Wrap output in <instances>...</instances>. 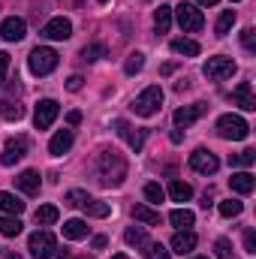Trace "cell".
I'll return each mask as SVG.
<instances>
[{"mask_svg":"<svg viewBox=\"0 0 256 259\" xmlns=\"http://www.w3.org/2000/svg\"><path fill=\"white\" fill-rule=\"evenodd\" d=\"M97 178L103 187H121L127 178V160L118 151H103L97 160Z\"/></svg>","mask_w":256,"mask_h":259,"instance_id":"6da1fadb","label":"cell"},{"mask_svg":"<svg viewBox=\"0 0 256 259\" xmlns=\"http://www.w3.org/2000/svg\"><path fill=\"white\" fill-rule=\"evenodd\" d=\"M130 109H133L139 118H154V115L163 109V88H160V84L145 88V91L130 103Z\"/></svg>","mask_w":256,"mask_h":259,"instance_id":"7a4b0ae2","label":"cell"},{"mask_svg":"<svg viewBox=\"0 0 256 259\" xmlns=\"http://www.w3.org/2000/svg\"><path fill=\"white\" fill-rule=\"evenodd\" d=\"M27 66H30L33 75H49V72H55V66H58V52L49 49V46H36V49L30 52V58H27Z\"/></svg>","mask_w":256,"mask_h":259,"instance_id":"3957f363","label":"cell"},{"mask_svg":"<svg viewBox=\"0 0 256 259\" xmlns=\"http://www.w3.org/2000/svg\"><path fill=\"white\" fill-rule=\"evenodd\" d=\"M217 133H220V139L241 142V139L250 136V127H247V121H244L241 115H223V118L217 121Z\"/></svg>","mask_w":256,"mask_h":259,"instance_id":"277c9868","label":"cell"},{"mask_svg":"<svg viewBox=\"0 0 256 259\" xmlns=\"http://www.w3.org/2000/svg\"><path fill=\"white\" fill-rule=\"evenodd\" d=\"M27 250H30V256H36V259H52L55 250H58V241H55L52 232L39 229V232H33V235L27 238Z\"/></svg>","mask_w":256,"mask_h":259,"instance_id":"5b68a950","label":"cell"},{"mask_svg":"<svg viewBox=\"0 0 256 259\" xmlns=\"http://www.w3.org/2000/svg\"><path fill=\"white\" fill-rule=\"evenodd\" d=\"M175 15H178V24H181L184 33H196V30H202V24H205L202 9L193 6V3H181V6H175Z\"/></svg>","mask_w":256,"mask_h":259,"instance_id":"8992f818","label":"cell"},{"mask_svg":"<svg viewBox=\"0 0 256 259\" xmlns=\"http://www.w3.org/2000/svg\"><path fill=\"white\" fill-rule=\"evenodd\" d=\"M235 61L232 58H208L205 66H202V72L211 78V81H223V78H232L235 75Z\"/></svg>","mask_w":256,"mask_h":259,"instance_id":"52a82bcc","label":"cell"},{"mask_svg":"<svg viewBox=\"0 0 256 259\" xmlns=\"http://www.w3.org/2000/svg\"><path fill=\"white\" fill-rule=\"evenodd\" d=\"M190 169L199 172V175H214V172L220 169V160H217L208 148H196L190 154Z\"/></svg>","mask_w":256,"mask_h":259,"instance_id":"ba28073f","label":"cell"},{"mask_svg":"<svg viewBox=\"0 0 256 259\" xmlns=\"http://www.w3.org/2000/svg\"><path fill=\"white\" fill-rule=\"evenodd\" d=\"M42 36H46V39H55V42L69 39V36H72V21L64 18V15L49 18V21H46V27H42Z\"/></svg>","mask_w":256,"mask_h":259,"instance_id":"9c48e42d","label":"cell"},{"mask_svg":"<svg viewBox=\"0 0 256 259\" xmlns=\"http://www.w3.org/2000/svg\"><path fill=\"white\" fill-rule=\"evenodd\" d=\"M58 112H61V106H58L55 100H39V103H36V112H33V124H36V130H49L52 124H55Z\"/></svg>","mask_w":256,"mask_h":259,"instance_id":"30bf717a","label":"cell"},{"mask_svg":"<svg viewBox=\"0 0 256 259\" xmlns=\"http://www.w3.org/2000/svg\"><path fill=\"white\" fill-rule=\"evenodd\" d=\"M208 112V106L205 103H193V106H181L175 115H172V121H175V127L178 130H187V127H193L202 115Z\"/></svg>","mask_w":256,"mask_h":259,"instance_id":"8fae6325","label":"cell"},{"mask_svg":"<svg viewBox=\"0 0 256 259\" xmlns=\"http://www.w3.org/2000/svg\"><path fill=\"white\" fill-rule=\"evenodd\" d=\"M0 36H3L6 42H21V39L27 36V24H24V18H18V15L3 18V24H0Z\"/></svg>","mask_w":256,"mask_h":259,"instance_id":"7c38bea8","label":"cell"},{"mask_svg":"<svg viewBox=\"0 0 256 259\" xmlns=\"http://www.w3.org/2000/svg\"><path fill=\"white\" fill-rule=\"evenodd\" d=\"M115 127H118V136H124V139H127V145L133 148V151H142V148H145L148 130H142V127H130V124H124V121H115Z\"/></svg>","mask_w":256,"mask_h":259,"instance_id":"4fadbf2b","label":"cell"},{"mask_svg":"<svg viewBox=\"0 0 256 259\" xmlns=\"http://www.w3.org/2000/svg\"><path fill=\"white\" fill-rule=\"evenodd\" d=\"M24 154H27V139H9L6 148H3V154H0V163L3 166H15Z\"/></svg>","mask_w":256,"mask_h":259,"instance_id":"5bb4252c","label":"cell"},{"mask_svg":"<svg viewBox=\"0 0 256 259\" xmlns=\"http://www.w3.org/2000/svg\"><path fill=\"white\" fill-rule=\"evenodd\" d=\"M232 103L238 106V109H244V112H253L256 109V100H253V84L250 81H241L235 91H232Z\"/></svg>","mask_w":256,"mask_h":259,"instance_id":"9a60e30c","label":"cell"},{"mask_svg":"<svg viewBox=\"0 0 256 259\" xmlns=\"http://www.w3.org/2000/svg\"><path fill=\"white\" fill-rule=\"evenodd\" d=\"M72 130H58L55 136H52V142H49V154H55V157H64L66 151L72 148Z\"/></svg>","mask_w":256,"mask_h":259,"instance_id":"2e32d148","label":"cell"},{"mask_svg":"<svg viewBox=\"0 0 256 259\" xmlns=\"http://www.w3.org/2000/svg\"><path fill=\"white\" fill-rule=\"evenodd\" d=\"M15 187H18L21 193H27V196H36V193H39V172L24 169V172L15 178Z\"/></svg>","mask_w":256,"mask_h":259,"instance_id":"e0dca14e","label":"cell"},{"mask_svg":"<svg viewBox=\"0 0 256 259\" xmlns=\"http://www.w3.org/2000/svg\"><path fill=\"white\" fill-rule=\"evenodd\" d=\"M88 223L81 220V217H72V220H66L64 223V238H69V241H81V238H88Z\"/></svg>","mask_w":256,"mask_h":259,"instance_id":"ac0fdd59","label":"cell"},{"mask_svg":"<svg viewBox=\"0 0 256 259\" xmlns=\"http://www.w3.org/2000/svg\"><path fill=\"white\" fill-rule=\"evenodd\" d=\"M193 247H196V235H193L190 229H178L175 238H172V250L184 256V253H190Z\"/></svg>","mask_w":256,"mask_h":259,"instance_id":"d6986e66","label":"cell"},{"mask_svg":"<svg viewBox=\"0 0 256 259\" xmlns=\"http://www.w3.org/2000/svg\"><path fill=\"white\" fill-rule=\"evenodd\" d=\"M229 187H232L235 193L247 196V193H253L256 181H253V175H250V172H235V175L229 178Z\"/></svg>","mask_w":256,"mask_h":259,"instance_id":"ffe728a7","label":"cell"},{"mask_svg":"<svg viewBox=\"0 0 256 259\" xmlns=\"http://www.w3.org/2000/svg\"><path fill=\"white\" fill-rule=\"evenodd\" d=\"M133 217L145 226H160V211H154L151 205H133Z\"/></svg>","mask_w":256,"mask_h":259,"instance_id":"44dd1931","label":"cell"},{"mask_svg":"<svg viewBox=\"0 0 256 259\" xmlns=\"http://www.w3.org/2000/svg\"><path fill=\"white\" fill-rule=\"evenodd\" d=\"M0 211H3V214L18 217V214L24 211V202H21L18 196H12V193H0Z\"/></svg>","mask_w":256,"mask_h":259,"instance_id":"7402d4cb","label":"cell"},{"mask_svg":"<svg viewBox=\"0 0 256 259\" xmlns=\"http://www.w3.org/2000/svg\"><path fill=\"white\" fill-rule=\"evenodd\" d=\"M154 27H157L160 33H166V30L172 27V6L160 3V9H154Z\"/></svg>","mask_w":256,"mask_h":259,"instance_id":"603a6c76","label":"cell"},{"mask_svg":"<svg viewBox=\"0 0 256 259\" xmlns=\"http://www.w3.org/2000/svg\"><path fill=\"white\" fill-rule=\"evenodd\" d=\"M169 220H172V226H178V229H190L193 220H196V214H193L190 208H175V211L169 214Z\"/></svg>","mask_w":256,"mask_h":259,"instance_id":"cb8c5ba5","label":"cell"},{"mask_svg":"<svg viewBox=\"0 0 256 259\" xmlns=\"http://www.w3.org/2000/svg\"><path fill=\"white\" fill-rule=\"evenodd\" d=\"M21 220L18 217H12V214H6V217H0V235H6V238H15L18 232H21Z\"/></svg>","mask_w":256,"mask_h":259,"instance_id":"d4e9b609","label":"cell"},{"mask_svg":"<svg viewBox=\"0 0 256 259\" xmlns=\"http://www.w3.org/2000/svg\"><path fill=\"white\" fill-rule=\"evenodd\" d=\"M169 196H172L175 202H190L193 199V187L190 184H184V181H172V184H169Z\"/></svg>","mask_w":256,"mask_h":259,"instance_id":"484cf974","label":"cell"},{"mask_svg":"<svg viewBox=\"0 0 256 259\" xmlns=\"http://www.w3.org/2000/svg\"><path fill=\"white\" fill-rule=\"evenodd\" d=\"M232 24H235V9H223V12H220V18H217V24H214L217 36H226V33L232 30Z\"/></svg>","mask_w":256,"mask_h":259,"instance_id":"4316f807","label":"cell"},{"mask_svg":"<svg viewBox=\"0 0 256 259\" xmlns=\"http://www.w3.org/2000/svg\"><path fill=\"white\" fill-rule=\"evenodd\" d=\"M172 52H175V55L196 58V55H199V42H196V39H172Z\"/></svg>","mask_w":256,"mask_h":259,"instance_id":"83f0119b","label":"cell"},{"mask_svg":"<svg viewBox=\"0 0 256 259\" xmlns=\"http://www.w3.org/2000/svg\"><path fill=\"white\" fill-rule=\"evenodd\" d=\"M33 217H36V223L49 226V223H58V217H61V214H58V208H55V205H39Z\"/></svg>","mask_w":256,"mask_h":259,"instance_id":"f1b7e54d","label":"cell"},{"mask_svg":"<svg viewBox=\"0 0 256 259\" xmlns=\"http://www.w3.org/2000/svg\"><path fill=\"white\" fill-rule=\"evenodd\" d=\"M0 115H3L6 121H21V115H24V109H21L18 103H9V100H0Z\"/></svg>","mask_w":256,"mask_h":259,"instance_id":"f546056e","label":"cell"},{"mask_svg":"<svg viewBox=\"0 0 256 259\" xmlns=\"http://www.w3.org/2000/svg\"><path fill=\"white\" fill-rule=\"evenodd\" d=\"M253 160H256L253 148H244V151H238V154H232V157H229V163H232V166H241V169L253 166Z\"/></svg>","mask_w":256,"mask_h":259,"instance_id":"4dcf8cb0","label":"cell"},{"mask_svg":"<svg viewBox=\"0 0 256 259\" xmlns=\"http://www.w3.org/2000/svg\"><path fill=\"white\" fill-rule=\"evenodd\" d=\"M124 238H127L130 247H145V244H148V235H145V229H139V226H130L127 232H124Z\"/></svg>","mask_w":256,"mask_h":259,"instance_id":"1f68e13d","label":"cell"},{"mask_svg":"<svg viewBox=\"0 0 256 259\" xmlns=\"http://www.w3.org/2000/svg\"><path fill=\"white\" fill-rule=\"evenodd\" d=\"M84 214H88V217H109V214H112V205H109V202H94V199H91V202L84 205Z\"/></svg>","mask_w":256,"mask_h":259,"instance_id":"d6a6232c","label":"cell"},{"mask_svg":"<svg viewBox=\"0 0 256 259\" xmlns=\"http://www.w3.org/2000/svg\"><path fill=\"white\" fill-rule=\"evenodd\" d=\"M88 202H91V196L84 193V190H69L64 196V205H69V208H84Z\"/></svg>","mask_w":256,"mask_h":259,"instance_id":"836d02e7","label":"cell"},{"mask_svg":"<svg viewBox=\"0 0 256 259\" xmlns=\"http://www.w3.org/2000/svg\"><path fill=\"white\" fill-rule=\"evenodd\" d=\"M142 66H145V55H142V52H133V55H127V64H124V72H127V75L142 72Z\"/></svg>","mask_w":256,"mask_h":259,"instance_id":"e575fe53","label":"cell"},{"mask_svg":"<svg viewBox=\"0 0 256 259\" xmlns=\"http://www.w3.org/2000/svg\"><path fill=\"white\" fill-rule=\"evenodd\" d=\"M106 55H109V49H106V46H100V42H94V46H84L81 61H100V58H106Z\"/></svg>","mask_w":256,"mask_h":259,"instance_id":"d590c367","label":"cell"},{"mask_svg":"<svg viewBox=\"0 0 256 259\" xmlns=\"http://www.w3.org/2000/svg\"><path fill=\"white\" fill-rule=\"evenodd\" d=\"M217 208H220V214H223V217H238V214L244 211V205H241L238 199H226V202H220Z\"/></svg>","mask_w":256,"mask_h":259,"instance_id":"8d00e7d4","label":"cell"},{"mask_svg":"<svg viewBox=\"0 0 256 259\" xmlns=\"http://www.w3.org/2000/svg\"><path fill=\"white\" fill-rule=\"evenodd\" d=\"M145 199H148L151 205H160V202L166 199V190H163L160 184H145Z\"/></svg>","mask_w":256,"mask_h":259,"instance_id":"74e56055","label":"cell"},{"mask_svg":"<svg viewBox=\"0 0 256 259\" xmlns=\"http://www.w3.org/2000/svg\"><path fill=\"white\" fill-rule=\"evenodd\" d=\"M145 259H172V253H169L163 244H151V247L145 250Z\"/></svg>","mask_w":256,"mask_h":259,"instance_id":"f35d334b","label":"cell"},{"mask_svg":"<svg viewBox=\"0 0 256 259\" xmlns=\"http://www.w3.org/2000/svg\"><path fill=\"white\" fill-rule=\"evenodd\" d=\"M241 46H244L247 52H256V30L253 27H247V30L241 33Z\"/></svg>","mask_w":256,"mask_h":259,"instance_id":"ab89813d","label":"cell"},{"mask_svg":"<svg viewBox=\"0 0 256 259\" xmlns=\"http://www.w3.org/2000/svg\"><path fill=\"white\" fill-rule=\"evenodd\" d=\"M214 250H217V256H220V259H229V256H232V244H229L226 238H217Z\"/></svg>","mask_w":256,"mask_h":259,"instance_id":"60d3db41","label":"cell"},{"mask_svg":"<svg viewBox=\"0 0 256 259\" xmlns=\"http://www.w3.org/2000/svg\"><path fill=\"white\" fill-rule=\"evenodd\" d=\"M81 84H84V78H81V75H69V78H66V91H72V94H75V91H81Z\"/></svg>","mask_w":256,"mask_h":259,"instance_id":"b9f144b4","label":"cell"},{"mask_svg":"<svg viewBox=\"0 0 256 259\" xmlns=\"http://www.w3.org/2000/svg\"><path fill=\"white\" fill-rule=\"evenodd\" d=\"M244 247H247V253H256V232L253 229L244 232Z\"/></svg>","mask_w":256,"mask_h":259,"instance_id":"7bdbcfd3","label":"cell"},{"mask_svg":"<svg viewBox=\"0 0 256 259\" xmlns=\"http://www.w3.org/2000/svg\"><path fill=\"white\" fill-rule=\"evenodd\" d=\"M6 72H9V55H6V52H0V84L6 81Z\"/></svg>","mask_w":256,"mask_h":259,"instance_id":"ee69618b","label":"cell"},{"mask_svg":"<svg viewBox=\"0 0 256 259\" xmlns=\"http://www.w3.org/2000/svg\"><path fill=\"white\" fill-rule=\"evenodd\" d=\"M66 121H69V127H75V124L81 121V112H69V115H66Z\"/></svg>","mask_w":256,"mask_h":259,"instance_id":"f6af8a7d","label":"cell"},{"mask_svg":"<svg viewBox=\"0 0 256 259\" xmlns=\"http://www.w3.org/2000/svg\"><path fill=\"white\" fill-rule=\"evenodd\" d=\"M169 139H172V142H175V145H181V139H184V133H181V130H175V133H172V136H169Z\"/></svg>","mask_w":256,"mask_h":259,"instance_id":"bcb514c9","label":"cell"},{"mask_svg":"<svg viewBox=\"0 0 256 259\" xmlns=\"http://www.w3.org/2000/svg\"><path fill=\"white\" fill-rule=\"evenodd\" d=\"M94 247H97V250L106 247V235H97V238H94Z\"/></svg>","mask_w":256,"mask_h":259,"instance_id":"7dc6e473","label":"cell"},{"mask_svg":"<svg viewBox=\"0 0 256 259\" xmlns=\"http://www.w3.org/2000/svg\"><path fill=\"white\" fill-rule=\"evenodd\" d=\"M217 0H199V6H214Z\"/></svg>","mask_w":256,"mask_h":259,"instance_id":"c3c4849f","label":"cell"},{"mask_svg":"<svg viewBox=\"0 0 256 259\" xmlns=\"http://www.w3.org/2000/svg\"><path fill=\"white\" fill-rule=\"evenodd\" d=\"M58 259H72V253H69V250H64V253H58Z\"/></svg>","mask_w":256,"mask_h":259,"instance_id":"681fc988","label":"cell"},{"mask_svg":"<svg viewBox=\"0 0 256 259\" xmlns=\"http://www.w3.org/2000/svg\"><path fill=\"white\" fill-rule=\"evenodd\" d=\"M112 259H127V253H115Z\"/></svg>","mask_w":256,"mask_h":259,"instance_id":"f907efd6","label":"cell"},{"mask_svg":"<svg viewBox=\"0 0 256 259\" xmlns=\"http://www.w3.org/2000/svg\"><path fill=\"white\" fill-rule=\"evenodd\" d=\"M193 259H208V256H193Z\"/></svg>","mask_w":256,"mask_h":259,"instance_id":"816d5d0a","label":"cell"},{"mask_svg":"<svg viewBox=\"0 0 256 259\" xmlns=\"http://www.w3.org/2000/svg\"><path fill=\"white\" fill-rule=\"evenodd\" d=\"M100 3H109V0H100Z\"/></svg>","mask_w":256,"mask_h":259,"instance_id":"f5cc1de1","label":"cell"},{"mask_svg":"<svg viewBox=\"0 0 256 259\" xmlns=\"http://www.w3.org/2000/svg\"><path fill=\"white\" fill-rule=\"evenodd\" d=\"M232 3H235V0H232Z\"/></svg>","mask_w":256,"mask_h":259,"instance_id":"db71d44e","label":"cell"}]
</instances>
